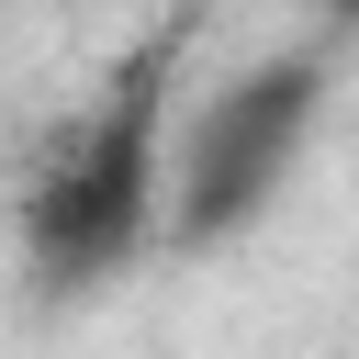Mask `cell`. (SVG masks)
Here are the masks:
<instances>
[{
	"mask_svg": "<svg viewBox=\"0 0 359 359\" xmlns=\"http://www.w3.org/2000/svg\"><path fill=\"white\" fill-rule=\"evenodd\" d=\"M168 79H180V34H146L90 112H67L22 180V258L45 292H90L112 280L168 202Z\"/></svg>",
	"mask_w": 359,
	"mask_h": 359,
	"instance_id": "obj_1",
	"label": "cell"
},
{
	"mask_svg": "<svg viewBox=\"0 0 359 359\" xmlns=\"http://www.w3.org/2000/svg\"><path fill=\"white\" fill-rule=\"evenodd\" d=\"M314 101H325V67H314V56H269V67L224 79V90L191 112V135H180L157 236H180V247H224L247 213H269L280 168H292L303 135H314Z\"/></svg>",
	"mask_w": 359,
	"mask_h": 359,
	"instance_id": "obj_2",
	"label": "cell"
}]
</instances>
